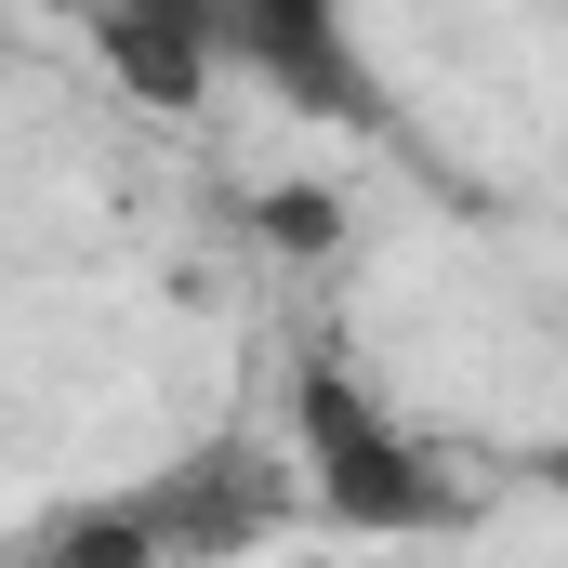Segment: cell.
I'll use <instances>...</instances> for the list:
<instances>
[{
	"label": "cell",
	"instance_id": "1",
	"mask_svg": "<svg viewBox=\"0 0 568 568\" xmlns=\"http://www.w3.org/2000/svg\"><path fill=\"white\" fill-rule=\"evenodd\" d=\"M304 516L317 503H304V463H291L278 436L212 424V436H185V449H159L145 476L67 503V516H40L0 568H225V556L291 542Z\"/></svg>",
	"mask_w": 568,
	"mask_h": 568
},
{
	"label": "cell",
	"instance_id": "2",
	"mask_svg": "<svg viewBox=\"0 0 568 568\" xmlns=\"http://www.w3.org/2000/svg\"><path fill=\"white\" fill-rule=\"evenodd\" d=\"M93 27H106V67L159 106L252 80L304 120H371V53L344 0H93Z\"/></svg>",
	"mask_w": 568,
	"mask_h": 568
},
{
	"label": "cell",
	"instance_id": "3",
	"mask_svg": "<svg viewBox=\"0 0 568 568\" xmlns=\"http://www.w3.org/2000/svg\"><path fill=\"white\" fill-rule=\"evenodd\" d=\"M291 463H304V503L344 516V529H436L449 516V463L424 449V424H397L331 357L291 384Z\"/></svg>",
	"mask_w": 568,
	"mask_h": 568
}]
</instances>
